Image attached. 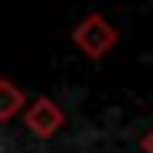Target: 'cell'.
<instances>
[{
    "label": "cell",
    "mask_w": 153,
    "mask_h": 153,
    "mask_svg": "<svg viewBox=\"0 0 153 153\" xmlns=\"http://www.w3.org/2000/svg\"><path fill=\"white\" fill-rule=\"evenodd\" d=\"M71 44H75L85 58L99 61V58H105L116 44H119V27H116L109 17H102V14H88V17H82V21L71 27Z\"/></svg>",
    "instance_id": "obj_1"
},
{
    "label": "cell",
    "mask_w": 153,
    "mask_h": 153,
    "mask_svg": "<svg viewBox=\"0 0 153 153\" xmlns=\"http://www.w3.org/2000/svg\"><path fill=\"white\" fill-rule=\"evenodd\" d=\"M24 126H27L31 136L51 140L55 133H61V126H65V109H61L55 99L38 95V99H31V105L24 109Z\"/></svg>",
    "instance_id": "obj_2"
},
{
    "label": "cell",
    "mask_w": 153,
    "mask_h": 153,
    "mask_svg": "<svg viewBox=\"0 0 153 153\" xmlns=\"http://www.w3.org/2000/svg\"><path fill=\"white\" fill-rule=\"evenodd\" d=\"M27 105H31L27 95L21 92V85L14 78H0V123H10L17 116H24Z\"/></svg>",
    "instance_id": "obj_3"
},
{
    "label": "cell",
    "mask_w": 153,
    "mask_h": 153,
    "mask_svg": "<svg viewBox=\"0 0 153 153\" xmlns=\"http://www.w3.org/2000/svg\"><path fill=\"white\" fill-rule=\"evenodd\" d=\"M140 146H143V153H153V126L146 129V136L140 140Z\"/></svg>",
    "instance_id": "obj_4"
}]
</instances>
